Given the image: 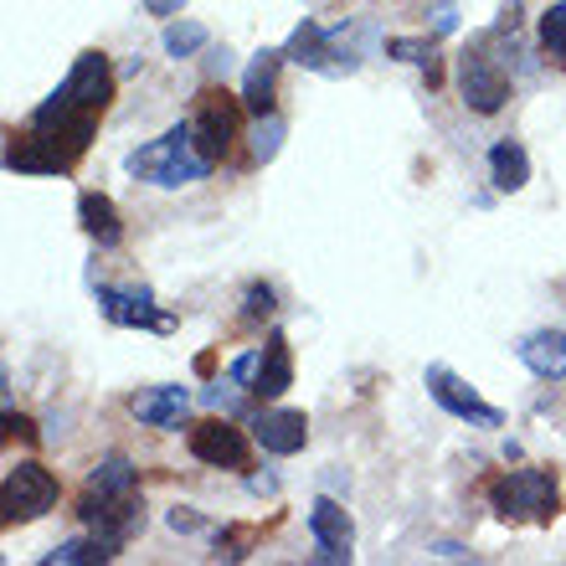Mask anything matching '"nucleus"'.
I'll list each match as a JSON object with an SVG mask.
<instances>
[{"instance_id": "nucleus-1", "label": "nucleus", "mask_w": 566, "mask_h": 566, "mask_svg": "<svg viewBox=\"0 0 566 566\" xmlns=\"http://www.w3.org/2000/svg\"><path fill=\"white\" fill-rule=\"evenodd\" d=\"M108 104H114V67H108V57L104 52H77V62L62 77V88L31 114V124H93L98 129Z\"/></svg>"}, {"instance_id": "nucleus-2", "label": "nucleus", "mask_w": 566, "mask_h": 566, "mask_svg": "<svg viewBox=\"0 0 566 566\" xmlns=\"http://www.w3.org/2000/svg\"><path fill=\"white\" fill-rule=\"evenodd\" d=\"M124 170H129L135 180H145V186L180 191V186H191V180H207L211 176V160L201 155L196 129H191V119H186V124H170L160 139L139 145L135 155L124 160Z\"/></svg>"}, {"instance_id": "nucleus-3", "label": "nucleus", "mask_w": 566, "mask_h": 566, "mask_svg": "<svg viewBox=\"0 0 566 566\" xmlns=\"http://www.w3.org/2000/svg\"><path fill=\"white\" fill-rule=\"evenodd\" d=\"M490 505L500 521L510 525H552L562 515V484H556V469H510L490 484Z\"/></svg>"}, {"instance_id": "nucleus-4", "label": "nucleus", "mask_w": 566, "mask_h": 566, "mask_svg": "<svg viewBox=\"0 0 566 566\" xmlns=\"http://www.w3.org/2000/svg\"><path fill=\"white\" fill-rule=\"evenodd\" d=\"M242 98H232L227 88H207L196 98V114H191V129H196V145L207 155L211 165H222L238 145V124H242Z\"/></svg>"}, {"instance_id": "nucleus-5", "label": "nucleus", "mask_w": 566, "mask_h": 566, "mask_svg": "<svg viewBox=\"0 0 566 566\" xmlns=\"http://www.w3.org/2000/svg\"><path fill=\"white\" fill-rule=\"evenodd\" d=\"M0 500H6V525H27L42 521L46 510L57 505V474L42 469V463H15L6 469V484H0Z\"/></svg>"}, {"instance_id": "nucleus-6", "label": "nucleus", "mask_w": 566, "mask_h": 566, "mask_svg": "<svg viewBox=\"0 0 566 566\" xmlns=\"http://www.w3.org/2000/svg\"><path fill=\"white\" fill-rule=\"evenodd\" d=\"M77 521L88 525L93 536L104 541L108 556H119L135 531L145 525V505H139V494H119V500H98V494H83L77 500Z\"/></svg>"}, {"instance_id": "nucleus-7", "label": "nucleus", "mask_w": 566, "mask_h": 566, "mask_svg": "<svg viewBox=\"0 0 566 566\" xmlns=\"http://www.w3.org/2000/svg\"><path fill=\"white\" fill-rule=\"evenodd\" d=\"M428 391H432V402L443 407L448 418H459V422H469V428H505V412L500 407H490L484 397H479L463 376H453L448 366H428Z\"/></svg>"}, {"instance_id": "nucleus-8", "label": "nucleus", "mask_w": 566, "mask_h": 566, "mask_svg": "<svg viewBox=\"0 0 566 566\" xmlns=\"http://www.w3.org/2000/svg\"><path fill=\"white\" fill-rule=\"evenodd\" d=\"M191 459L211 463V469H232V474H242L248 463H253V443H248V432L238 428V422H222V418H207L191 428Z\"/></svg>"}, {"instance_id": "nucleus-9", "label": "nucleus", "mask_w": 566, "mask_h": 566, "mask_svg": "<svg viewBox=\"0 0 566 566\" xmlns=\"http://www.w3.org/2000/svg\"><path fill=\"white\" fill-rule=\"evenodd\" d=\"M459 93L474 114H500L510 104V77L494 57H484L479 46H469L459 57Z\"/></svg>"}, {"instance_id": "nucleus-10", "label": "nucleus", "mask_w": 566, "mask_h": 566, "mask_svg": "<svg viewBox=\"0 0 566 566\" xmlns=\"http://www.w3.org/2000/svg\"><path fill=\"white\" fill-rule=\"evenodd\" d=\"M98 310H104L108 325L119 329H155V335H170L176 319L155 304V289H98Z\"/></svg>"}, {"instance_id": "nucleus-11", "label": "nucleus", "mask_w": 566, "mask_h": 566, "mask_svg": "<svg viewBox=\"0 0 566 566\" xmlns=\"http://www.w3.org/2000/svg\"><path fill=\"white\" fill-rule=\"evenodd\" d=\"M310 531H314V562H350V546H356V521L345 515V505L335 500H314L310 505Z\"/></svg>"}, {"instance_id": "nucleus-12", "label": "nucleus", "mask_w": 566, "mask_h": 566, "mask_svg": "<svg viewBox=\"0 0 566 566\" xmlns=\"http://www.w3.org/2000/svg\"><path fill=\"white\" fill-rule=\"evenodd\" d=\"M253 438L263 443V453H273V459H294L298 448L310 443V418L294 412V407H269V412L253 418Z\"/></svg>"}, {"instance_id": "nucleus-13", "label": "nucleus", "mask_w": 566, "mask_h": 566, "mask_svg": "<svg viewBox=\"0 0 566 566\" xmlns=\"http://www.w3.org/2000/svg\"><path fill=\"white\" fill-rule=\"evenodd\" d=\"M283 57L298 62V67H310V73H329V77H340V67L329 62V57H340V46L329 42V36H325L319 27H314V21H304V27H298L294 36H289V46H283ZM340 62L350 67V73H356V57H340Z\"/></svg>"}, {"instance_id": "nucleus-14", "label": "nucleus", "mask_w": 566, "mask_h": 566, "mask_svg": "<svg viewBox=\"0 0 566 566\" xmlns=\"http://www.w3.org/2000/svg\"><path fill=\"white\" fill-rule=\"evenodd\" d=\"M294 387V350H289V340H283L279 329L269 335V345H263V356H258V371H253V397L258 402H273V397H283V391Z\"/></svg>"}, {"instance_id": "nucleus-15", "label": "nucleus", "mask_w": 566, "mask_h": 566, "mask_svg": "<svg viewBox=\"0 0 566 566\" xmlns=\"http://www.w3.org/2000/svg\"><path fill=\"white\" fill-rule=\"evenodd\" d=\"M186 407H191V391L186 387H145L135 402H129V412H135L145 428L176 432L180 422H186Z\"/></svg>"}, {"instance_id": "nucleus-16", "label": "nucleus", "mask_w": 566, "mask_h": 566, "mask_svg": "<svg viewBox=\"0 0 566 566\" xmlns=\"http://www.w3.org/2000/svg\"><path fill=\"white\" fill-rule=\"evenodd\" d=\"M279 67H283V52H258L253 62H248V77H242V104H248V114L253 119H263V114H279Z\"/></svg>"}, {"instance_id": "nucleus-17", "label": "nucleus", "mask_w": 566, "mask_h": 566, "mask_svg": "<svg viewBox=\"0 0 566 566\" xmlns=\"http://www.w3.org/2000/svg\"><path fill=\"white\" fill-rule=\"evenodd\" d=\"M515 356H521V366L531 376H541V381H562L566 376V335L562 329H536V335H525V340L515 345Z\"/></svg>"}, {"instance_id": "nucleus-18", "label": "nucleus", "mask_w": 566, "mask_h": 566, "mask_svg": "<svg viewBox=\"0 0 566 566\" xmlns=\"http://www.w3.org/2000/svg\"><path fill=\"white\" fill-rule=\"evenodd\" d=\"M77 222H83V232H88L98 248H119V242H124L119 207H114L104 191H83V196H77Z\"/></svg>"}, {"instance_id": "nucleus-19", "label": "nucleus", "mask_w": 566, "mask_h": 566, "mask_svg": "<svg viewBox=\"0 0 566 566\" xmlns=\"http://www.w3.org/2000/svg\"><path fill=\"white\" fill-rule=\"evenodd\" d=\"M490 180L494 191H525L531 186V155H525V145H515V139H500V145L490 149Z\"/></svg>"}, {"instance_id": "nucleus-20", "label": "nucleus", "mask_w": 566, "mask_h": 566, "mask_svg": "<svg viewBox=\"0 0 566 566\" xmlns=\"http://www.w3.org/2000/svg\"><path fill=\"white\" fill-rule=\"evenodd\" d=\"M139 490V474L129 459H104L98 469L88 474V484H83V494H98V500H119V494H135Z\"/></svg>"}, {"instance_id": "nucleus-21", "label": "nucleus", "mask_w": 566, "mask_h": 566, "mask_svg": "<svg viewBox=\"0 0 566 566\" xmlns=\"http://www.w3.org/2000/svg\"><path fill=\"white\" fill-rule=\"evenodd\" d=\"M46 566H88V562H114V556L104 552V541L98 536H83V541H62L57 552L42 556Z\"/></svg>"}, {"instance_id": "nucleus-22", "label": "nucleus", "mask_w": 566, "mask_h": 566, "mask_svg": "<svg viewBox=\"0 0 566 566\" xmlns=\"http://www.w3.org/2000/svg\"><path fill=\"white\" fill-rule=\"evenodd\" d=\"M207 46V27H196V21H176V27H165V52L170 57H196Z\"/></svg>"}, {"instance_id": "nucleus-23", "label": "nucleus", "mask_w": 566, "mask_h": 566, "mask_svg": "<svg viewBox=\"0 0 566 566\" xmlns=\"http://www.w3.org/2000/svg\"><path fill=\"white\" fill-rule=\"evenodd\" d=\"M541 46H546V57L566 62V0H556L552 11L541 15Z\"/></svg>"}, {"instance_id": "nucleus-24", "label": "nucleus", "mask_w": 566, "mask_h": 566, "mask_svg": "<svg viewBox=\"0 0 566 566\" xmlns=\"http://www.w3.org/2000/svg\"><path fill=\"white\" fill-rule=\"evenodd\" d=\"M391 57L402 62H418V67H428V83H438V57H432V42H407V36H397V42H387Z\"/></svg>"}, {"instance_id": "nucleus-25", "label": "nucleus", "mask_w": 566, "mask_h": 566, "mask_svg": "<svg viewBox=\"0 0 566 566\" xmlns=\"http://www.w3.org/2000/svg\"><path fill=\"white\" fill-rule=\"evenodd\" d=\"M283 145V119L279 114H263L258 119V135H253V160H273Z\"/></svg>"}, {"instance_id": "nucleus-26", "label": "nucleus", "mask_w": 566, "mask_h": 566, "mask_svg": "<svg viewBox=\"0 0 566 566\" xmlns=\"http://www.w3.org/2000/svg\"><path fill=\"white\" fill-rule=\"evenodd\" d=\"M273 314V289L269 283H253L248 294H242V325H263Z\"/></svg>"}, {"instance_id": "nucleus-27", "label": "nucleus", "mask_w": 566, "mask_h": 566, "mask_svg": "<svg viewBox=\"0 0 566 566\" xmlns=\"http://www.w3.org/2000/svg\"><path fill=\"white\" fill-rule=\"evenodd\" d=\"M180 6H186V0H145V11H149V15H176Z\"/></svg>"}, {"instance_id": "nucleus-28", "label": "nucleus", "mask_w": 566, "mask_h": 566, "mask_svg": "<svg viewBox=\"0 0 566 566\" xmlns=\"http://www.w3.org/2000/svg\"><path fill=\"white\" fill-rule=\"evenodd\" d=\"M432 552L443 556V562H459V556H469V552H463V546H453V541H443V546H432Z\"/></svg>"}, {"instance_id": "nucleus-29", "label": "nucleus", "mask_w": 566, "mask_h": 566, "mask_svg": "<svg viewBox=\"0 0 566 566\" xmlns=\"http://www.w3.org/2000/svg\"><path fill=\"white\" fill-rule=\"evenodd\" d=\"M170 525H176V531H196V515H186V510H176V515H170Z\"/></svg>"}]
</instances>
